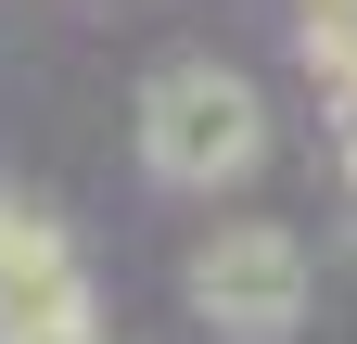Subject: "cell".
Segmentation results:
<instances>
[{"mask_svg": "<svg viewBox=\"0 0 357 344\" xmlns=\"http://www.w3.org/2000/svg\"><path fill=\"white\" fill-rule=\"evenodd\" d=\"M141 166L166 191H243L268 166V90L243 64H166L141 90Z\"/></svg>", "mask_w": 357, "mask_h": 344, "instance_id": "obj_1", "label": "cell"}, {"mask_svg": "<svg viewBox=\"0 0 357 344\" xmlns=\"http://www.w3.org/2000/svg\"><path fill=\"white\" fill-rule=\"evenodd\" d=\"M192 306L230 331V344H281L306 319V230H281V217H217L192 242Z\"/></svg>", "mask_w": 357, "mask_h": 344, "instance_id": "obj_2", "label": "cell"}, {"mask_svg": "<svg viewBox=\"0 0 357 344\" xmlns=\"http://www.w3.org/2000/svg\"><path fill=\"white\" fill-rule=\"evenodd\" d=\"M0 344H115L102 306H89V268L52 204H13L0 191Z\"/></svg>", "mask_w": 357, "mask_h": 344, "instance_id": "obj_3", "label": "cell"}, {"mask_svg": "<svg viewBox=\"0 0 357 344\" xmlns=\"http://www.w3.org/2000/svg\"><path fill=\"white\" fill-rule=\"evenodd\" d=\"M344 191H357V115H344Z\"/></svg>", "mask_w": 357, "mask_h": 344, "instance_id": "obj_4", "label": "cell"}]
</instances>
